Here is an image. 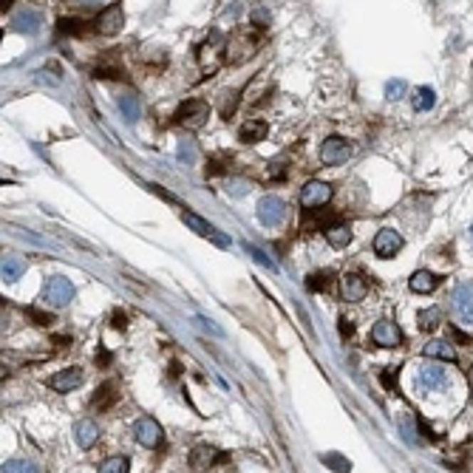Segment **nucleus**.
Instances as JSON below:
<instances>
[{
	"label": "nucleus",
	"instance_id": "nucleus-1",
	"mask_svg": "<svg viewBox=\"0 0 473 473\" xmlns=\"http://www.w3.org/2000/svg\"><path fill=\"white\" fill-rule=\"evenodd\" d=\"M43 301L48 306H54V309L68 306L74 301V284L68 278H63V275H51L46 281V286H43Z\"/></svg>",
	"mask_w": 473,
	"mask_h": 473
},
{
	"label": "nucleus",
	"instance_id": "nucleus-2",
	"mask_svg": "<svg viewBox=\"0 0 473 473\" xmlns=\"http://www.w3.org/2000/svg\"><path fill=\"white\" fill-rule=\"evenodd\" d=\"M448 385H451L448 371L440 368V365H422V368L417 371V388L425 391V394H431V391H445Z\"/></svg>",
	"mask_w": 473,
	"mask_h": 473
},
{
	"label": "nucleus",
	"instance_id": "nucleus-3",
	"mask_svg": "<svg viewBox=\"0 0 473 473\" xmlns=\"http://www.w3.org/2000/svg\"><path fill=\"white\" fill-rule=\"evenodd\" d=\"M133 437H136V442H139L142 448H159L162 440H165V431H162V425H159L153 417H142V420L133 425Z\"/></svg>",
	"mask_w": 473,
	"mask_h": 473
},
{
	"label": "nucleus",
	"instance_id": "nucleus-4",
	"mask_svg": "<svg viewBox=\"0 0 473 473\" xmlns=\"http://www.w3.org/2000/svg\"><path fill=\"white\" fill-rule=\"evenodd\" d=\"M210 114V108H207V103L204 100H187L179 111H176V122L179 125H184V128H202L204 125V119Z\"/></svg>",
	"mask_w": 473,
	"mask_h": 473
},
{
	"label": "nucleus",
	"instance_id": "nucleus-5",
	"mask_svg": "<svg viewBox=\"0 0 473 473\" xmlns=\"http://www.w3.org/2000/svg\"><path fill=\"white\" fill-rule=\"evenodd\" d=\"M286 216V204L278 199V196H264L258 202V222L264 227H278Z\"/></svg>",
	"mask_w": 473,
	"mask_h": 473
},
{
	"label": "nucleus",
	"instance_id": "nucleus-6",
	"mask_svg": "<svg viewBox=\"0 0 473 473\" xmlns=\"http://www.w3.org/2000/svg\"><path fill=\"white\" fill-rule=\"evenodd\" d=\"M349 156H352V145H349L346 139H341V136L323 139V145H321V159H323L326 165H343Z\"/></svg>",
	"mask_w": 473,
	"mask_h": 473
},
{
	"label": "nucleus",
	"instance_id": "nucleus-7",
	"mask_svg": "<svg viewBox=\"0 0 473 473\" xmlns=\"http://www.w3.org/2000/svg\"><path fill=\"white\" fill-rule=\"evenodd\" d=\"M451 301H454L457 318L465 323H473V284H457Z\"/></svg>",
	"mask_w": 473,
	"mask_h": 473
},
{
	"label": "nucleus",
	"instance_id": "nucleus-8",
	"mask_svg": "<svg viewBox=\"0 0 473 473\" xmlns=\"http://www.w3.org/2000/svg\"><path fill=\"white\" fill-rule=\"evenodd\" d=\"M329 199H332V187H329L326 182H309V184L301 190V207H306V210L323 207Z\"/></svg>",
	"mask_w": 473,
	"mask_h": 473
},
{
	"label": "nucleus",
	"instance_id": "nucleus-9",
	"mask_svg": "<svg viewBox=\"0 0 473 473\" xmlns=\"http://www.w3.org/2000/svg\"><path fill=\"white\" fill-rule=\"evenodd\" d=\"M371 341L377 346H383V349H394V346L402 343V332H400V326L394 321H380L371 329Z\"/></svg>",
	"mask_w": 473,
	"mask_h": 473
},
{
	"label": "nucleus",
	"instance_id": "nucleus-10",
	"mask_svg": "<svg viewBox=\"0 0 473 473\" xmlns=\"http://www.w3.org/2000/svg\"><path fill=\"white\" fill-rule=\"evenodd\" d=\"M182 222H184V224H187L193 233H199V236H204V238H213L219 246H227V244H230V241L222 236V233H219L213 224H207L202 216H196V213H190V210H184V213H182Z\"/></svg>",
	"mask_w": 473,
	"mask_h": 473
},
{
	"label": "nucleus",
	"instance_id": "nucleus-11",
	"mask_svg": "<svg viewBox=\"0 0 473 473\" xmlns=\"http://www.w3.org/2000/svg\"><path fill=\"white\" fill-rule=\"evenodd\" d=\"M402 249V236L397 233V230H380L377 236H374V252L380 255V258H391V255H397Z\"/></svg>",
	"mask_w": 473,
	"mask_h": 473
},
{
	"label": "nucleus",
	"instance_id": "nucleus-12",
	"mask_svg": "<svg viewBox=\"0 0 473 473\" xmlns=\"http://www.w3.org/2000/svg\"><path fill=\"white\" fill-rule=\"evenodd\" d=\"M80 383H83V368H77V365H71V368H63V371L51 374V380H48V385H51L54 391H60V394H68V391H74Z\"/></svg>",
	"mask_w": 473,
	"mask_h": 473
},
{
	"label": "nucleus",
	"instance_id": "nucleus-13",
	"mask_svg": "<svg viewBox=\"0 0 473 473\" xmlns=\"http://www.w3.org/2000/svg\"><path fill=\"white\" fill-rule=\"evenodd\" d=\"M341 289H343V298L346 301H363L365 298V292H368V284L363 281V275H357V272H349V275H343V281H341Z\"/></svg>",
	"mask_w": 473,
	"mask_h": 473
},
{
	"label": "nucleus",
	"instance_id": "nucleus-14",
	"mask_svg": "<svg viewBox=\"0 0 473 473\" xmlns=\"http://www.w3.org/2000/svg\"><path fill=\"white\" fill-rule=\"evenodd\" d=\"M266 133H269V128H266L264 119H246L241 125V130H238V139L246 142V145H252V142H264Z\"/></svg>",
	"mask_w": 473,
	"mask_h": 473
},
{
	"label": "nucleus",
	"instance_id": "nucleus-15",
	"mask_svg": "<svg viewBox=\"0 0 473 473\" xmlns=\"http://www.w3.org/2000/svg\"><path fill=\"white\" fill-rule=\"evenodd\" d=\"M74 437H77V445H80V448H91V445H97V440H100V428H97L94 420H80V422L74 425Z\"/></svg>",
	"mask_w": 473,
	"mask_h": 473
},
{
	"label": "nucleus",
	"instance_id": "nucleus-16",
	"mask_svg": "<svg viewBox=\"0 0 473 473\" xmlns=\"http://www.w3.org/2000/svg\"><path fill=\"white\" fill-rule=\"evenodd\" d=\"M437 284H440V278H437L434 272H428V269L414 272V275H411V281H408L411 292H417V295H428V292H434V289H437Z\"/></svg>",
	"mask_w": 473,
	"mask_h": 473
},
{
	"label": "nucleus",
	"instance_id": "nucleus-17",
	"mask_svg": "<svg viewBox=\"0 0 473 473\" xmlns=\"http://www.w3.org/2000/svg\"><path fill=\"white\" fill-rule=\"evenodd\" d=\"M26 272V261L17 258V255H3V264H0V275L6 284H14L20 275Z\"/></svg>",
	"mask_w": 473,
	"mask_h": 473
},
{
	"label": "nucleus",
	"instance_id": "nucleus-18",
	"mask_svg": "<svg viewBox=\"0 0 473 473\" xmlns=\"http://www.w3.org/2000/svg\"><path fill=\"white\" fill-rule=\"evenodd\" d=\"M119 26H122V9H119V6H108V9L97 17V28H100L103 34H114V31H119Z\"/></svg>",
	"mask_w": 473,
	"mask_h": 473
},
{
	"label": "nucleus",
	"instance_id": "nucleus-19",
	"mask_svg": "<svg viewBox=\"0 0 473 473\" xmlns=\"http://www.w3.org/2000/svg\"><path fill=\"white\" fill-rule=\"evenodd\" d=\"M326 241L332 244V246H346L349 241H352V227L349 224H332V227H326Z\"/></svg>",
	"mask_w": 473,
	"mask_h": 473
},
{
	"label": "nucleus",
	"instance_id": "nucleus-20",
	"mask_svg": "<svg viewBox=\"0 0 473 473\" xmlns=\"http://www.w3.org/2000/svg\"><path fill=\"white\" fill-rule=\"evenodd\" d=\"M425 355L437 357V360H457V349L448 341H431V343H425Z\"/></svg>",
	"mask_w": 473,
	"mask_h": 473
},
{
	"label": "nucleus",
	"instance_id": "nucleus-21",
	"mask_svg": "<svg viewBox=\"0 0 473 473\" xmlns=\"http://www.w3.org/2000/svg\"><path fill=\"white\" fill-rule=\"evenodd\" d=\"M190 459H193V468H210L213 462H216V451L210 448V445H199V448H193V454H190Z\"/></svg>",
	"mask_w": 473,
	"mask_h": 473
},
{
	"label": "nucleus",
	"instance_id": "nucleus-22",
	"mask_svg": "<svg viewBox=\"0 0 473 473\" xmlns=\"http://www.w3.org/2000/svg\"><path fill=\"white\" fill-rule=\"evenodd\" d=\"M417 321H420V329H422V332H434V329L440 326V321H442V312H440L437 306H431V309H422Z\"/></svg>",
	"mask_w": 473,
	"mask_h": 473
},
{
	"label": "nucleus",
	"instance_id": "nucleus-23",
	"mask_svg": "<svg viewBox=\"0 0 473 473\" xmlns=\"http://www.w3.org/2000/svg\"><path fill=\"white\" fill-rule=\"evenodd\" d=\"M434 103H437V97H434L431 88H417V91H414V108H417V111H431Z\"/></svg>",
	"mask_w": 473,
	"mask_h": 473
},
{
	"label": "nucleus",
	"instance_id": "nucleus-24",
	"mask_svg": "<svg viewBox=\"0 0 473 473\" xmlns=\"http://www.w3.org/2000/svg\"><path fill=\"white\" fill-rule=\"evenodd\" d=\"M0 473H40V471H37V465L28 462V459H9V462H3Z\"/></svg>",
	"mask_w": 473,
	"mask_h": 473
},
{
	"label": "nucleus",
	"instance_id": "nucleus-25",
	"mask_svg": "<svg viewBox=\"0 0 473 473\" xmlns=\"http://www.w3.org/2000/svg\"><path fill=\"white\" fill-rule=\"evenodd\" d=\"M128 471H130L128 457H108V459L100 465V473H128Z\"/></svg>",
	"mask_w": 473,
	"mask_h": 473
},
{
	"label": "nucleus",
	"instance_id": "nucleus-26",
	"mask_svg": "<svg viewBox=\"0 0 473 473\" xmlns=\"http://www.w3.org/2000/svg\"><path fill=\"white\" fill-rule=\"evenodd\" d=\"M119 111L125 114V119H128V122H136V119H139V105H136V97H130V94L119 97Z\"/></svg>",
	"mask_w": 473,
	"mask_h": 473
},
{
	"label": "nucleus",
	"instance_id": "nucleus-27",
	"mask_svg": "<svg viewBox=\"0 0 473 473\" xmlns=\"http://www.w3.org/2000/svg\"><path fill=\"white\" fill-rule=\"evenodd\" d=\"M405 91H408V85H405L402 80H391V83L385 85V97H388V100H402Z\"/></svg>",
	"mask_w": 473,
	"mask_h": 473
},
{
	"label": "nucleus",
	"instance_id": "nucleus-28",
	"mask_svg": "<svg viewBox=\"0 0 473 473\" xmlns=\"http://www.w3.org/2000/svg\"><path fill=\"white\" fill-rule=\"evenodd\" d=\"M179 159L187 162V165L196 162V147H193V142H182V145H179Z\"/></svg>",
	"mask_w": 473,
	"mask_h": 473
},
{
	"label": "nucleus",
	"instance_id": "nucleus-29",
	"mask_svg": "<svg viewBox=\"0 0 473 473\" xmlns=\"http://www.w3.org/2000/svg\"><path fill=\"white\" fill-rule=\"evenodd\" d=\"M343 457H338V454H326L323 457V462L329 465V468H335L338 473H349V462H341Z\"/></svg>",
	"mask_w": 473,
	"mask_h": 473
},
{
	"label": "nucleus",
	"instance_id": "nucleus-30",
	"mask_svg": "<svg viewBox=\"0 0 473 473\" xmlns=\"http://www.w3.org/2000/svg\"><path fill=\"white\" fill-rule=\"evenodd\" d=\"M246 249H249V255H252V258H255V261H258V264H264V266H269V269H275V264H272V261H269V258H266V255H264V252H261V249H252V246H246Z\"/></svg>",
	"mask_w": 473,
	"mask_h": 473
},
{
	"label": "nucleus",
	"instance_id": "nucleus-31",
	"mask_svg": "<svg viewBox=\"0 0 473 473\" xmlns=\"http://www.w3.org/2000/svg\"><path fill=\"white\" fill-rule=\"evenodd\" d=\"M326 284H329V281H326V275H312V281H309V289H321V286L326 289Z\"/></svg>",
	"mask_w": 473,
	"mask_h": 473
},
{
	"label": "nucleus",
	"instance_id": "nucleus-32",
	"mask_svg": "<svg viewBox=\"0 0 473 473\" xmlns=\"http://www.w3.org/2000/svg\"><path fill=\"white\" fill-rule=\"evenodd\" d=\"M114 326H117V329H125V318H122V315L114 318Z\"/></svg>",
	"mask_w": 473,
	"mask_h": 473
},
{
	"label": "nucleus",
	"instance_id": "nucleus-33",
	"mask_svg": "<svg viewBox=\"0 0 473 473\" xmlns=\"http://www.w3.org/2000/svg\"><path fill=\"white\" fill-rule=\"evenodd\" d=\"M471 244H473V224H471Z\"/></svg>",
	"mask_w": 473,
	"mask_h": 473
},
{
	"label": "nucleus",
	"instance_id": "nucleus-34",
	"mask_svg": "<svg viewBox=\"0 0 473 473\" xmlns=\"http://www.w3.org/2000/svg\"><path fill=\"white\" fill-rule=\"evenodd\" d=\"M471 383H473V368H471Z\"/></svg>",
	"mask_w": 473,
	"mask_h": 473
}]
</instances>
